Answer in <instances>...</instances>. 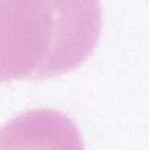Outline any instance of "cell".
I'll use <instances>...</instances> for the list:
<instances>
[{
	"label": "cell",
	"mask_w": 150,
	"mask_h": 150,
	"mask_svg": "<svg viewBox=\"0 0 150 150\" xmlns=\"http://www.w3.org/2000/svg\"><path fill=\"white\" fill-rule=\"evenodd\" d=\"M0 150H83L73 123L55 111H33L0 130Z\"/></svg>",
	"instance_id": "1"
}]
</instances>
